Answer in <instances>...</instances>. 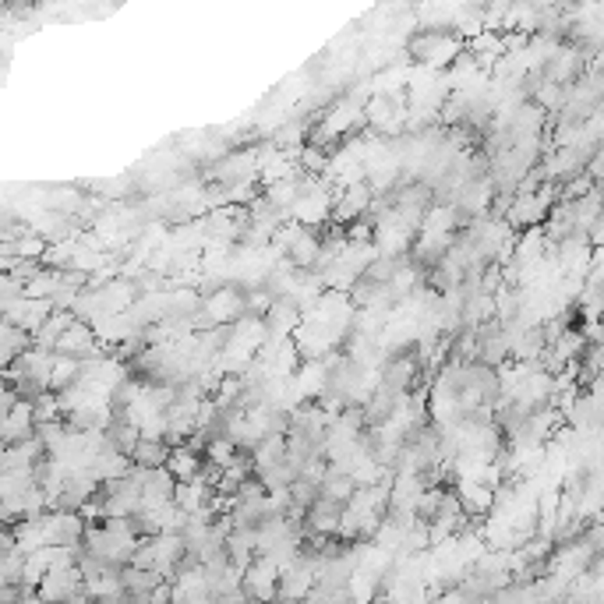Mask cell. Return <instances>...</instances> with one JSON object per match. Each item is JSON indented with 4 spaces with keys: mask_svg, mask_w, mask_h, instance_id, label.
<instances>
[{
    "mask_svg": "<svg viewBox=\"0 0 604 604\" xmlns=\"http://www.w3.org/2000/svg\"><path fill=\"white\" fill-rule=\"evenodd\" d=\"M202 315L209 318V329L216 325H230L244 315V286L241 283H226L220 290H213L209 297H202Z\"/></svg>",
    "mask_w": 604,
    "mask_h": 604,
    "instance_id": "7a4b0ae2",
    "label": "cell"
},
{
    "mask_svg": "<svg viewBox=\"0 0 604 604\" xmlns=\"http://www.w3.org/2000/svg\"><path fill=\"white\" fill-rule=\"evenodd\" d=\"M127 456H131V463H134V467L153 470V467H163V463H166L170 445L163 442V439H142V435H138V442H134V449H131Z\"/></svg>",
    "mask_w": 604,
    "mask_h": 604,
    "instance_id": "ba28073f",
    "label": "cell"
},
{
    "mask_svg": "<svg viewBox=\"0 0 604 604\" xmlns=\"http://www.w3.org/2000/svg\"><path fill=\"white\" fill-rule=\"evenodd\" d=\"M99 340H95L93 325L85 322V318H71L67 322V329H64L61 336H57V343H54V353H67V357H78V361H89L99 353Z\"/></svg>",
    "mask_w": 604,
    "mask_h": 604,
    "instance_id": "5b68a950",
    "label": "cell"
},
{
    "mask_svg": "<svg viewBox=\"0 0 604 604\" xmlns=\"http://www.w3.org/2000/svg\"><path fill=\"white\" fill-rule=\"evenodd\" d=\"M82 375V361L78 357H67V353H54V364H50V392H64L67 385H74Z\"/></svg>",
    "mask_w": 604,
    "mask_h": 604,
    "instance_id": "9c48e42d",
    "label": "cell"
},
{
    "mask_svg": "<svg viewBox=\"0 0 604 604\" xmlns=\"http://www.w3.org/2000/svg\"><path fill=\"white\" fill-rule=\"evenodd\" d=\"M35 435V411H32V400L25 396H18L7 413H4V421H0V439L4 442H25Z\"/></svg>",
    "mask_w": 604,
    "mask_h": 604,
    "instance_id": "8992f818",
    "label": "cell"
},
{
    "mask_svg": "<svg viewBox=\"0 0 604 604\" xmlns=\"http://www.w3.org/2000/svg\"><path fill=\"white\" fill-rule=\"evenodd\" d=\"M371 202H375V191L368 188V181H350V184H340L336 194H332V213H329V223H347L361 220L371 213Z\"/></svg>",
    "mask_w": 604,
    "mask_h": 604,
    "instance_id": "6da1fadb",
    "label": "cell"
},
{
    "mask_svg": "<svg viewBox=\"0 0 604 604\" xmlns=\"http://www.w3.org/2000/svg\"><path fill=\"white\" fill-rule=\"evenodd\" d=\"M276 579H280V566H276L269 555H252V562L241 572V587H244V594L254 598V601L276 598Z\"/></svg>",
    "mask_w": 604,
    "mask_h": 604,
    "instance_id": "277c9868",
    "label": "cell"
},
{
    "mask_svg": "<svg viewBox=\"0 0 604 604\" xmlns=\"http://www.w3.org/2000/svg\"><path fill=\"white\" fill-rule=\"evenodd\" d=\"M411 54L421 67H449L460 54V39L452 32H421L411 43Z\"/></svg>",
    "mask_w": 604,
    "mask_h": 604,
    "instance_id": "3957f363",
    "label": "cell"
},
{
    "mask_svg": "<svg viewBox=\"0 0 604 604\" xmlns=\"http://www.w3.org/2000/svg\"><path fill=\"white\" fill-rule=\"evenodd\" d=\"M163 467H166V474L173 480H194L202 474V452H194L191 445H173Z\"/></svg>",
    "mask_w": 604,
    "mask_h": 604,
    "instance_id": "52a82bcc",
    "label": "cell"
}]
</instances>
